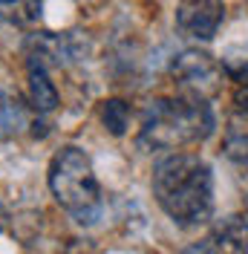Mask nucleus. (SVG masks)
Wrapping results in <instances>:
<instances>
[{
	"label": "nucleus",
	"mask_w": 248,
	"mask_h": 254,
	"mask_svg": "<svg viewBox=\"0 0 248 254\" xmlns=\"http://www.w3.org/2000/svg\"><path fill=\"white\" fill-rule=\"evenodd\" d=\"M153 196L179 228H199L214 217V171L196 153H168L153 165Z\"/></svg>",
	"instance_id": "obj_1"
},
{
	"label": "nucleus",
	"mask_w": 248,
	"mask_h": 254,
	"mask_svg": "<svg viewBox=\"0 0 248 254\" xmlns=\"http://www.w3.org/2000/svg\"><path fill=\"white\" fill-rule=\"evenodd\" d=\"M217 127V116L208 98L179 93L176 98H156L147 104L139 127V147L176 150L185 144L205 142Z\"/></svg>",
	"instance_id": "obj_2"
},
{
	"label": "nucleus",
	"mask_w": 248,
	"mask_h": 254,
	"mask_svg": "<svg viewBox=\"0 0 248 254\" xmlns=\"http://www.w3.org/2000/svg\"><path fill=\"white\" fill-rule=\"evenodd\" d=\"M49 190L55 202L81 225H93L101 217V185L93 159L75 144H63L52 156L47 171Z\"/></svg>",
	"instance_id": "obj_3"
},
{
	"label": "nucleus",
	"mask_w": 248,
	"mask_h": 254,
	"mask_svg": "<svg viewBox=\"0 0 248 254\" xmlns=\"http://www.w3.org/2000/svg\"><path fill=\"white\" fill-rule=\"evenodd\" d=\"M222 64H217L202 49H185L171 61V78L179 87V93L196 95V98H211L222 87Z\"/></svg>",
	"instance_id": "obj_4"
},
{
	"label": "nucleus",
	"mask_w": 248,
	"mask_h": 254,
	"mask_svg": "<svg viewBox=\"0 0 248 254\" xmlns=\"http://www.w3.org/2000/svg\"><path fill=\"white\" fill-rule=\"evenodd\" d=\"M225 20L222 0H182L176 6V29L190 41H211Z\"/></svg>",
	"instance_id": "obj_5"
},
{
	"label": "nucleus",
	"mask_w": 248,
	"mask_h": 254,
	"mask_svg": "<svg viewBox=\"0 0 248 254\" xmlns=\"http://www.w3.org/2000/svg\"><path fill=\"white\" fill-rule=\"evenodd\" d=\"M26 58H35V61L47 64V66H61V64L78 61L84 52H87V41L81 38V32H63V35H55V32H38L32 35L29 44H26Z\"/></svg>",
	"instance_id": "obj_6"
},
{
	"label": "nucleus",
	"mask_w": 248,
	"mask_h": 254,
	"mask_svg": "<svg viewBox=\"0 0 248 254\" xmlns=\"http://www.w3.org/2000/svg\"><path fill=\"white\" fill-rule=\"evenodd\" d=\"M187 252H248V217H225L219 220L199 246Z\"/></svg>",
	"instance_id": "obj_7"
},
{
	"label": "nucleus",
	"mask_w": 248,
	"mask_h": 254,
	"mask_svg": "<svg viewBox=\"0 0 248 254\" xmlns=\"http://www.w3.org/2000/svg\"><path fill=\"white\" fill-rule=\"evenodd\" d=\"M26 90H29V104L38 113H52L58 107V90L49 78V66L35 58H26Z\"/></svg>",
	"instance_id": "obj_8"
},
{
	"label": "nucleus",
	"mask_w": 248,
	"mask_h": 254,
	"mask_svg": "<svg viewBox=\"0 0 248 254\" xmlns=\"http://www.w3.org/2000/svg\"><path fill=\"white\" fill-rule=\"evenodd\" d=\"M44 17V0H0V23L15 29H35Z\"/></svg>",
	"instance_id": "obj_9"
},
{
	"label": "nucleus",
	"mask_w": 248,
	"mask_h": 254,
	"mask_svg": "<svg viewBox=\"0 0 248 254\" xmlns=\"http://www.w3.org/2000/svg\"><path fill=\"white\" fill-rule=\"evenodd\" d=\"M26 127V113L12 95L0 90V139H12Z\"/></svg>",
	"instance_id": "obj_10"
},
{
	"label": "nucleus",
	"mask_w": 248,
	"mask_h": 254,
	"mask_svg": "<svg viewBox=\"0 0 248 254\" xmlns=\"http://www.w3.org/2000/svg\"><path fill=\"white\" fill-rule=\"evenodd\" d=\"M101 125L107 127L113 136H124V130L130 125V104L122 98H110L101 104Z\"/></svg>",
	"instance_id": "obj_11"
},
{
	"label": "nucleus",
	"mask_w": 248,
	"mask_h": 254,
	"mask_svg": "<svg viewBox=\"0 0 248 254\" xmlns=\"http://www.w3.org/2000/svg\"><path fill=\"white\" fill-rule=\"evenodd\" d=\"M222 69L231 81H237V87H248V44L231 47L222 55Z\"/></svg>",
	"instance_id": "obj_12"
},
{
	"label": "nucleus",
	"mask_w": 248,
	"mask_h": 254,
	"mask_svg": "<svg viewBox=\"0 0 248 254\" xmlns=\"http://www.w3.org/2000/svg\"><path fill=\"white\" fill-rule=\"evenodd\" d=\"M234 104H237V110L246 113L248 116V87H240V93H237V98H234Z\"/></svg>",
	"instance_id": "obj_13"
},
{
	"label": "nucleus",
	"mask_w": 248,
	"mask_h": 254,
	"mask_svg": "<svg viewBox=\"0 0 248 254\" xmlns=\"http://www.w3.org/2000/svg\"><path fill=\"white\" fill-rule=\"evenodd\" d=\"M6 220H9V217H6V208H3V202H0V231L6 228Z\"/></svg>",
	"instance_id": "obj_14"
}]
</instances>
